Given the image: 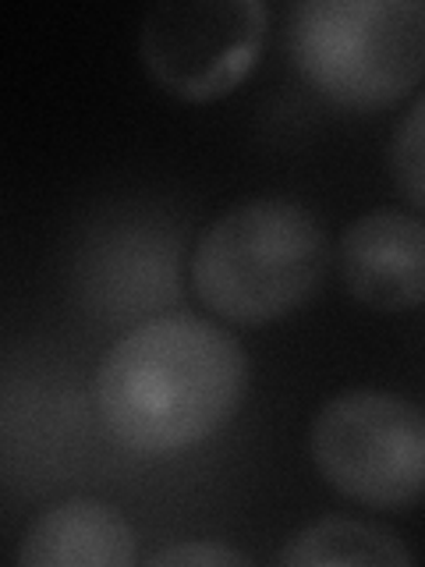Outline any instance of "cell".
<instances>
[{
	"mask_svg": "<svg viewBox=\"0 0 425 567\" xmlns=\"http://www.w3.org/2000/svg\"><path fill=\"white\" fill-rule=\"evenodd\" d=\"M294 68L344 111H383L425 79V0H301Z\"/></svg>",
	"mask_w": 425,
	"mask_h": 567,
	"instance_id": "3957f363",
	"label": "cell"
},
{
	"mask_svg": "<svg viewBox=\"0 0 425 567\" xmlns=\"http://www.w3.org/2000/svg\"><path fill=\"white\" fill-rule=\"evenodd\" d=\"M14 560L22 567H128L135 564V532L111 504L75 496L32 522Z\"/></svg>",
	"mask_w": 425,
	"mask_h": 567,
	"instance_id": "52a82bcc",
	"label": "cell"
},
{
	"mask_svg": "<svg viewBox=\"0 0 425 567\" xmlns=\"http://www.w3.org/2000/svg\"><path fill=\"white\" fill-rule=\"evenodd\" d=\"M390 167L401 192L418 209H425V96L415 100V106L401 117L390 146Z\"/></svg>",
	"mask_w": 425,
	"mask_h": 567,
	"instance_id": "9c48e42d",
	"label": "cell"
},
{
	"mask_svg": "<svg viewBox=\"0 0 425 567\" xmlns=\"http://www.w3.org/2000/svg\"><path fill=\"white\" fill-rule=\"evenodd\" d=\"M280 564L288 567H319V564H359V567H376V564H415V557L390 536V532L376 525L348 522V518H326L309 528H301L298 536L277 554Z\"/></svg>",
	"mask_w": 425,
	"mask_h": 567,
	"instance_id": "ba28073f",
	"label": "cell"
},
{
	"mask_svg": "<svg viewBox=\"0 0 425 567\" xmlns=\"http://www.w3.org/2000/svg\"><path fill=\"white\" fill-rule=\"evenodd\" d=\"M319 475L348 501L397 511L425 496V412L390 390H344L312 419Z\"/></svg>",
	"mask_w": 425,
	"mask_h": 567,
	"instance_id": "277c9868",
	"label": "cell"
},
{
	"mask_svg": "<svg viewBox=\"0 0 425 567\" xmlns=\"http://www.w3.org/2000/svg\"><path fill=\"white\" fill-rule=\"evenodd\" d=\"M149 564H206V567L238 564V567H245L248 557H241L238 549L217 546V543H177V546H167V549H159V554H153Z\"/></svg>",
	"mask_w": 425,
	"mask_h": 567,
	"instance_id": "30bf717a",
	"label": "cell"
},
{
	"mask_svg": "<svg viewBox=\"0 0 425 567\" xmlns=\"http://www.w3.org/2000/svg\"><path fill=\"white\" fill-rule=\"evenodd\" d=\"M266 4L259 0H167L138 32V53L167 93L206 103L230 93L259 61Z\"/></svg>",
	"mask_w": 425,
	"mask_h": 567,
	"instance_id": "5b68a950",
	"label": "cell"
},
{
	"mask_svg": "<svg viewBox=\"0 0 425 567\" xmlns=\"http://www.w3.org/2000/svg\"><path fill=\"white\" fill-rule=\"evenodd\" d=\"M248 362L224 327L199 316H159L103 354L96 415L135 454H177L235 419Z\"/></svg>",
	"mask_w": 425,
	"mask_h": 567,
	"instance_id": "6da1fadb",
	"label": "cell"
},
{
	"mask_svg": "<svg viewBox=\"0 0 425 567\" xmlns=\"http://www.w3.org/2000/svg\"><path fill=\"white\" fill-rule=\"evenodd\" d=\"M341 280L376 312H407L425 301V224L401 209H372L341 238Z\"/></svg>",
	"mask_w": 425,
	"mask_h": 567,
	"instance_id": "8992f818",
	"label": "cell"
},
{
	"mask_svg": "<svg viewBox=\"0 0 425 567\" xmlns=\"http://www.w3.org/2000/svg\"><path fill=\"white\" fill-rule=\"evenodd\" d=\"M326 230L294 199H248L217 217L195 245L191 288L209 312L262 327L291 316L326 277Z\"/></svg>",
	"mask_w": 425,
	"mask_h": 567,
	"instance_id": "7a4b0ae2",
	"label": "cell"
}]
</instances>
